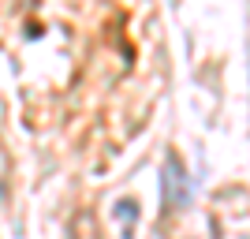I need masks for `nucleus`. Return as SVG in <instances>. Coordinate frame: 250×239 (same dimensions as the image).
<instances>
[{"label": "nucleus", "instance_id": "nucleus-1", "mask_svg": "<svg viewBox=\"0 0 250 239\" xmlns=\"http://www.w3.org/2000/svg\"><path fill=\"white\" fill-rule=\"evenodd\" d=\"M161 195H165V209H183L190 202V183H187V168L179 161V153L165 157V168H161Z\"/></svg>", "mask_w": 250, "mask_h": 239}, {"label": "nucleus", "instance_id": "nucleus-2", "mask_svg": "<svg viewBox=\"0 0 250 239\" xmlns=\"http://www.w3.org/2000/svg\"><path fill=\"white\" fill-rule=\"evenodd\" d=\"M116 213L124 217V224H127V236H131V224H135V217H138V206L131 202V198H124V202L116 206Z\"/></svg>", "mask_w": 250, "mask_h": 239}, {"label": "nucleus", "instance_id": "nucleus-3", "mask_svg": "<svg viewBox=\"0 0 250 239\" xmlns=\"http://www.w3.org/2000/svg\"><path fill=\"white\" fill-rule=\"evenodd\" d=\"M0 198H4V183H0Z\"/></svg>", "mask_w": 250, "mask_h": 239}]
</instances>
